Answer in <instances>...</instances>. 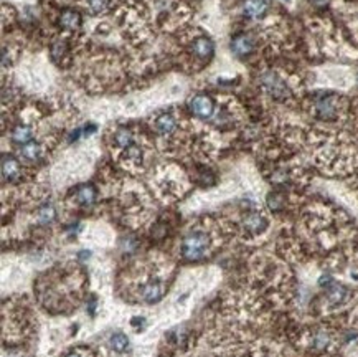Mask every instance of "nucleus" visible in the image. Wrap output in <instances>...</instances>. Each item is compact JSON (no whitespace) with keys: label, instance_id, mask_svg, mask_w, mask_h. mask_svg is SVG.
Segmentation results:
<instances>
[{"label":"nucleus","instance_id":"obj_1","mask_svg":"<svg viewBox=\"0 0 358 357\" xmlns=\"http://www.w3.org/2000/svg\"><path fill=\"white\" fill-rule=\"evenodd\" d=\"M215 247L213 235L206 228L195 227L183 235L180 243V256L187 261H198L208 256Z\"/></svg>","mask_w":358,"mask_h":357},{"label":"nucleus","instance_id":"obj_2","mask_svg":"<svg viewBox=\"0 0 358 357\" xmlns=\"http://www.w3.org/2000/svg\"><path fill=\"white\" fill-rule=\"evenodd\" d=\"M259 84L264 88V91L269 94L271 98L276 101H284L285 98H289V86L285 84V81L282 80V76L278 75L276 71L269 70L261 73L259 76Z\"/></svg>","mask_w":358,"mask_h":357},{"label":"nucleus","instance_id":"obj_3","mask_svg":"<svg viewBox=\"0 0 358 357\" xmlns=\"http://www.w3.org/2000/svg\"><path fill=\"white\" fill-rule=\"evenodd\" d=\"M314 112L319 119L333 121L340 114V101L335 94H324L314 103Z\"/></svg>","mask_w":358,"mask_h":357},{"label":"nucleus","instance_id":"obj_4","mask_svg":"<svg viewBox=\"0 0 358 357\" xmlns=\"http://www.w3.org/2000/svg\"><path fill=\"white\" fill-rule=\"evenodd\" d=\"M267 225H269V222H267L266 215L261 214V212H257V210L248 212V214L244 215L243 220H241L243 232L248 233V235H251V237H256V235L264 233L266 228H267Z\"/></svg>","mask_w":358,"mask_h":357},{"label":"nucleus","instance_id":"obj_5","mask_svg":"<svg viewBox=\"0 0 358 357\" xmlns=\"http://www.w3.org/2000/svg\"><path fill=\"white\" fill-rule=\"evenodd\" d=\"M188 108L193 116L200 117V119H211L215 114V103L206 94H197L188 101Z\"/></svg>","mask_w":358,"mask_h":357},{"label":"nucleus","instance_id":"obj_6","mask_svg":"<svg viewBox=\"0 0 358 357\" xmlns=\"http://www.w3.org/2000/svg\"><path fill=\"white\" fill-rule=\"evenodd\" d=\"M144 161H146V152H144V147L137 142H134L132 146L124 149V151H121V162L130 170L142 169Z\"/></svg>","mask_w":358,"mask_h":357},{"label":"nucleus","instance_id":"obj_7","mask_svg":"<svg viewBox=\"0 0 358 357\" xmlns=\"http://www.w3.org/2000/svg\"><path fill=\"white\" fill-rule=\"evenodd\" d=\"M177 129H179V119L172 112H162L153 119V131L162 137H169Z\"/></svg>","mask_w":358,"mask_h":357},{"label":"nucleus","instance_id":"obj_8","mask_svg":"<svg viewBox=\"0 0 358 357\" xmlns=\"http://www.w3.org/2000/svg\"><path fill=\"white\" fill-rule=\"evenodd\" d=\"M22 177V164L19 157L3 154L2 157V179L3 182H17Z\"/></svg>","mask_w":358,"mask_h":357},{"label":"nucleus","instance_id":"obj_9","mask_svg":"<svg viewBox=\"0 0 358 357\" xmlns=\"http://www.w3.org/2000/svg\"><path fill=\"white\" fill-rule=\"evenodd\" d=\"M45 152H47V147L42 142L31 141L28 144H25V146H20L19 151H17V156H19L20 161H25V162H38L43 159Z\"/></svg>","mask_w":358,"mask_h":357},{"label":"nucleus","instance_id":"obj_10","mask_svg":"<svg viewBox=\"0 0 358 357\" xmlns=\"http://www.w3.org/2000/svg\"><path fill=\"white\" fill-rule=\"evenodd\" d=\"M35 131H33V126L31 124H26V123H19L13 126V129L10 131V141L13 144H17V146H25V144H28L31 141H35Z\"/></svg>","mask_w":358,"mask_h":357},{"label":"nucleus","instance_id":"obj_11","mask_svg":"<svg viewBox=\"0 0 358 357\" xmlns=\"http://www.w3.org/2000/svg\"><path fill=\"white\" fill-rule=\"evenodd\" d=\"M111 142H112V147L121 152L132 146L135 142V136L129 128H117L111 136Z\"/></svg>","mask_w":358,"mask_h":357},{"label":"nucleus","instance_id":"obj_12","mask_svg":"<svg viewBox=\"0 0 358 357\" xmlns=\"http://www.w3.org/2000/svg\"><path fill=\"white\" fill-rule=\"evenodd\" d=\"M333 344V336L327 329H315L309 336V346L314 351H327Z\"/></svg>","mask_w":358,"mask_h":357},{"label":"nucleus","instance_id":"obj_13","mask_svg":"<svg viewBox=\"0 0 358 357\" xmlns=\"http://www.w3.org/2000/svg\"><path fill=\"white\" fill-rule=\"evenodd\" d=\"M231 50H233L234 55L246 56L253 52V50H255V38L248 33L236 35V37L231 40Z\"/></svg>","mask_w":358,"mask_h":357},{"label":"nucleus","instance_id":"obj_14","mask_svg":"<svg viewBox=\"0 0 358 357\" xmlns=\"http://www.w3.org/2000/svg\"><path fill=\"white\" fill-rule=\"evenodd\" d=\"M192 50H193V55L197 58H200L203 61H208L213 56L215 45H213V42L208 37H198L193 40Z\"/></svg>","mask_w":358,"mask_h":357},{"label":"nucleus","instance_id":"obj_15","mask_svg":"<svg viewBox=\"0 0 358 357\" xmlns=\"http://www.w3.org/2000/svg\"><path fill=\"white\" fill-rule=\"evenodd\" d=\"M96 189L93 187V185H79L78 189H76L75 192V202L78 203L79 207H84V209H88V207H91L94 202H96Z\"/></svg>","mask_w":358,"mask_h":357},{"label":"nucleus","instance_id":"obj_16","mask_svg":"<svg viewBox=\"0 0 358 357\" xmlns=\"http://www.w3.org/2000/svg\"><path fill=\"white\" fill-rule=\"evenodd\" d=\"M267 10V0H244L243 12L249 19H259Z\"/></svg>","mask_w":358,"mask_h":357},{"label":"nucleus","instance_id":"obj_17","mask_svg":"<svg viewBox=\"0 0 358 357\" xmlns=\"http://www.w3.org/2000/svg\"><path fill=\"white\" fill-rule=\"evenodd\" d=\"M60 25L63 27L65 30H70V31H75L78 30L81 27V15L76 10H65L61 12L60 15Z\"/></svg>","mask_w":358,"mask_h":357},{"label":"nucleus","instance_id":"obj_18","mask_svg":"<svg viewBox=\"0 0 358 357\" xmlns=\"http://www.w3.org/2000/svg\"><path fill=\"white\" fill-rule=\"evenodd\" d=\"M56 220V210L51 203H43L37 210V222L40 225H50Z\"/></svg>","mask_w":358,"mask_h":357},{"label":"nucleus","instance_id":"obj_19","mask_svg":"<svg viewBox=\"0 0 358 357\" xmlns=\"http://www.w3.org/2000/svg\"><path fill=\"white\" fill-rule=\"evenodd\" d=\"M109 346H111L112 351L117 352V354H122V352L128 351L129 339H128V336H126L124 332H114L109 337Z\"/></svg>","mask_w":358,"mask_h":357},{"label":"nucleus","instance_id":"obj_20","mask_svg":"<svg viewBox=\"0 0 358 357\" xmlns=\"http://www.w3.org/2000/svg\"><path fill=\"white\" fill-rule=\"evenodd\" d=\"M65 53H66V45L63 42H56V43L51 45V52H50V55H51V60L55 63H60Z\"/></svg>","mask_w":358,"mask_h":357},{"label":"nucleus","instance_id":"obj_21","mask_svg":"<svg viewBox=\"0 0 358 357\" xmlns=\"http://www.w3.org/2000/svg\"><path fill=\"white\" fill-rule=\"evenodd\" d=\"M89 10L94 15H99V13H104L109 7V0H89Z\"/></svg>","mask_w":358,"mask_h":357},{"label":"nucleus","instance_id":"obj_22","mask_svg":"<svg viewBox=\"0 0 358 357\" xmlns=\"http://www.w3.org/2000/svg\"><path fill=\"white\" fill-rule=\"evenodd\" d=\"M267 205H269V209H273V210L282 209V205H284V197H282V195H279V193H271V195L267 197Z\"/></svg>","mask_w":358,"mask_h":357},{"label":"nucleus","instance_id":"obj_23","mask_svg":"<svg viewBox=\"0 0 358 357\" xmlns=\"http://www.w3.org/2000/svg\"><path fill=\"white\" fill-rule=\"evenodd\" d=\"M63 357H86L84 356V352L83 351H79V349H75V351H70V352H66Z\"/></svg>","mask_w":358,"mask_h":357},{"label":"nucleus","instance_id":"obj_24","mask_svg":"<svg viewBox=\"0 0 358 357\" xmlns=\"http://www.w3.org/2000/svg\"><path fill=\"white\" fill-rule=\"evenodd\" d=\"M312 2H314L315 5H325V3H327L329 0H312Z\"/></svg>","mask_w":358,"mask_h":357}]
</instances>
